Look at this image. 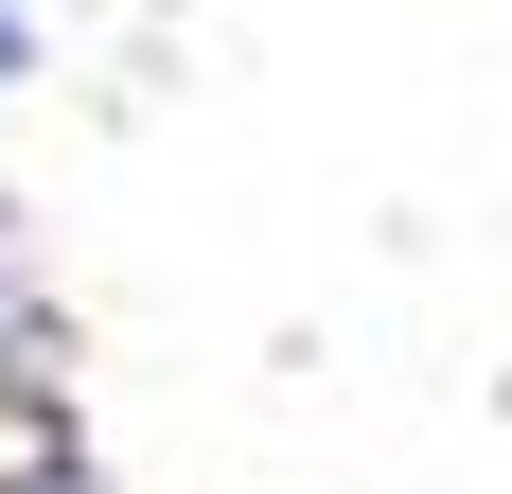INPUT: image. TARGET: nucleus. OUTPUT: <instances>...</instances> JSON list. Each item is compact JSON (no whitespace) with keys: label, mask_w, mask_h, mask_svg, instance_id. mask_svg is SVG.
Masks as SVG:
<instances>
[{"label":"nucleus","mask_w":512,"mask_h":494,"mask_svg":"<svg viewBox=\"0 0 512 494\" xmlns=\"http://www.w3.org/2000/svg\"><path fill=\"white\" fill-rule=\"evenodd\" d=\"M0 424L18 442H71V318H53V265L18 230V195H0Z\"/></svg>","instance_id":"obj_1"},{"label":"nucleus","mask_w":512,"mask_h":494,"mask_svg":"<svg viewBox=\"0 0 512 494\" xmlns=\"http://www.w3.org/2000/svg\"><path fill=\"white\" fill-rule=\"evenodd\" d=\"M0 494H124L89 442H0Z\"/></svg>","instance_id":"obj_2"},{"label":"nucleus","mask_w":512,"mask_h":494,"mask_svg":"<svg viewBox=\"0 0 512 494\" xmlns=\"http://www.w3.org/2000/svg\"><path fill=\"white\" fill-rule=\"evenodd\" d=\"M18 71H36V0H0V89H18Z\"/></svg>","instance_id":"obj_3"}]
</instances>
